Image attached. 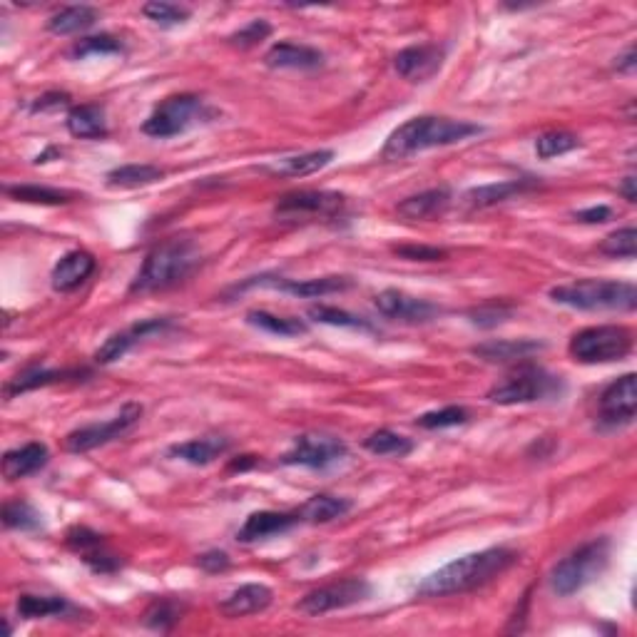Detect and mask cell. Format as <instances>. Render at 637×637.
I'll use <instances>...</instances> for the list:
<instances>
[{
	"label": "cell",
	"mask_w": 637,
	"mask_h": 637,
	"mask_svg": "<svg viewBox=\"0 0 637 637\" xmlns=\"http://www.w3.org/2000/svg\"><path fill=\"white\" fill-rule=\"evenodd\" d=\"M513 307L511 304H503V302H488L483 307H476L468 312V317L476 326H483V329H491V326H498L501 321H506L511 317Z\"/></svg>",
	"instance_id": "obj_45"
},
{
	"label": "cell",
	"mask_w": 637,
	"mask_h": 637,
	"mask_svg": "<svg viewBox=\"0 0 637 637\" xmlns=\"http://www.w3.org/2000/svg\"><path fill=\"white\" fill-rule=\"evenodd\" d=\"M371 598V583L366 578H344L336 580V583L321 585V588L312 590V593L304 595L299 600L297 610L304 615H326L334 613V610L351 608V605H359L364 600Z\"/></svg>",
	"instance_id": "obj_10"
},
{
	"label": "cell",
	"mask_w": 637,
	"mask_h": 637,
	"mask_svg": "<svg viewBox=\"0 0 637 637\" xmlns=\"http://www.w3.org/2000/svg\"><path fill=\"white\" fill-rule=\"evenodd\" d=\"M202 262L200 247L187 237H172L155 244L147 252L140 272L135 274L130 284V294H150L165 292L185 282Z\"/></svg>",
	"instance_id": "obj_3"
},
{
	"label": "cell",
	"mask_w": 637,
	"mask_h": 637,
	"mask_svg": "<svg viewBox=\"0 0 637 637\" xmlns=\"http://www.w3.org/2000/svg\"><path fill=\"white\" fill-rule=\"evenodd\" d=\"M205 120H210L205 100L200 95L180 93L170 95L155 107V112L142 122V132L147 137H157V140H170V137L185 135L190 127Z\"/></svg>",
	"instance_id": "obj_7"
},
{
	"label": "cell",
	"mask_w": 637,
	"mask_h": 637,
	"mask_svg": "<svg viewBox=\"0 0 637 637\" xmlns=\"http://www.w3.org/2000/svg\"><path fill=\"white\" fill-rule=\"evenodd\" d=\"M229 438L219 436V433H207V436L190 438L185 443H175V446L167 448V456L177 458V461H185L190 466H210V463L222 458L229 451Z\"/></svg>",
	"instance_id": "obj_18"
},
{
	"label": "cell",
	"mask_w": 637,
	"mask_h": 637,
	"mask_svg": "<svg viewBox=\"0 0 637 637\" xmlns=\"http://www.w3.org/2000/svg\"><path fill=\"white\" fill-rule=\"evenodd\" d=\"M197 565L205 573H224L229 568V555L224 550H207V553L197 555Z\"/></svg>",
	"instance_id": "obj_50"
},
{
	"label": "cell",
	"mask_w": 637,
	"mask_h": 637,
	"mask_svg": "<svg viewBox=\"0 0 637 637\" xmlns=\"http://www.w3.org/2000/svg\"><path fill=\"white\" fill-rule=\"evenodd\" d=\"M142 15L152 20L160 28H175V25H185L190 20V8L177 3H165V0H152V3L142 5Z\"/></svg>",
	"instance_id": "obj_41"
},
{
	"label": "cell",
	"mask_w": 637,
	"mask_h": 637,
	"mask_svg": "<svg viewBox=\"0 0 637 637\" xmlns=\"http://www.w3.org/2000/svg\"><path fill=\"white\" fill-rule=\"evenodd\" d=\"M65 543H68V548L75 550L78 555H85V553H90V550L105 545V540H103V535L90 531V528L75 526L73 531H68V535H65Z\"/></svg>",
	"instance_id": "obj_49"
},
{
	"label": "cell",
	"mask_w": 637,
	"mask_h": 637,
	"mask_svg": "<svg viewBox=\"0 0 637 637\" xmlns=\"http://www.w3.org/2000/svg\"><path fill=\"white\" fill-rule=\"evenodd\" d=\"M351 511V501L336 496H312L307 503H302V508L297 511L299 521L312 523V526H321V523H331L336 518H344Z\"/></svg>",
	"instance_id": "obj_32"
},
{
	"label": "cell",
	"mask_w": 637,
	"mask_h": 637,
	"mask_svg": "<svg viewBox=\"0 0 637 637\" xmlns=\"http://www.w3.org/2000/svg\"><path fill=\"white\" fill-rule=\"evenodd\" d=\"M610 560V540L595 538L590 543L580 545L570 555L553 565L550 570V590L560 598H570V595L580 593L588 583H593L603 570L608 568Z\"/></svg>",
	"instance_id": "obj_5"
},
{
	"label": "cell",
	"mask_w": 637,
	"mask_h": 637,
	"mask_svg": "<svg viewBox=\"0 0 637 637\" xmlns=\"http://www.w3.org/2000/svg\"><path fill=\"white\" fill-rule=\"evenodd\" d=\"M68 95L65 93H48L43 98H38V103L33 105V112H43V110H53V107H63L68 105Z\"/></svg>",
	"instance_id": "obj_52"
},
{
	"label": "cell",
	"mask_w": 637,
	"mask_h": 637,
	"mask_svg": "<svg viewBox=\"0 0 637 637\" xmlns=\"http://www.w3.org/2000/svg\"><path fill=\"white\" fill-rule=\"evenodd\" d=\"M98 8L93 5H68L48 18V30L53 35H75L93 28L98 20Z\"/></svg>",
	"instance_id": "obj_31"
},
{
	"label": "cell",
	"mask_w": 637,
	"mask_h": 637,
	"mask_svg": "<svg viewBox=\"0 0 637 637\" xmlns=\"http://www.w3.org/2000/svg\"><path fill=\"white\" fill-rule=\"evenodd\" d=\"M80 376H88V371H83V369L55 371V369H43V366H30V369L20 371L15 379H10L8 384H5L3 394H5V399H13V396L25 394V391H35V389H43V386L63 384V381H68V379L78 381Z\"/></svg>",
	"instance_id": "obj_23"
},
{
	"label": "cell",
	"mask_w": 637,
	"mask_h": 637,
	"mask_svg": "<svg viewBox=\"0 0 637 637\" xmlns=\"http://www.w3.org/2000/svg\"><path fill=\"white\" fill-rule=\"evenodd\" d=\"M391 252L401 259H409V262H443L448 257L446 249L426 247V244H401V247H394Z\"/></svg>",
	"instance_id": "obj_48"
},
{
	"label": "cell",
	"mask_w": 637,
	"mask_h": 637,
	"mask_svg": "<svg viewBox=\"0 0 637 637\" xmlns=\"http://www.w3.org/2000/svg\"><path fill=\"white\" fill-rule=\"evenodd\" d=\"M600 252L608 254V257H618V259H635L637 254V229L635 227H625L618 229V232L608 234V237L600 242Z\"/></svg>",
	"instance_id": "obj_44"
},
{
	"label": "cell",
	"mask_w": 637,
	"mask_h": 637,
	"mask_svg": "<svg viewBox=\"0 0 637 637\" xmlns=\"http://www.w3.org/2000/svg\"><path fill=\"white\" fill-rule=\"evenodd\" d=\"M563 384L558 376L548 374L540 366H521L506 379L498 381L491 391H488V401L498 406H518V404H533V401L553 399L560 396Z\"/></svg>",
	"instance_id": "obj_8"
},
{
	"label": "cell",
	"mask_w": 637,
	"mask_h": 637,
	"mask_svg": "<svg viewBox=\"0 0 637 637\" xmlns=\"http://www.w3.org/2000/svg\"><path fill=\"white\" fill-rule=\"evenodd\" d=\"M68 132L80 140H103L107 137L105 110L100 105H75L68 112Z\"/></svg>",
	"instance_id": "obj_29"
},
{
	"label": "cell",
	"mask_w": 637,
	"mask_h": 637,
	"mask_svg": "<svg viewBox=\"0 0 637 637\" xmlns=\"http://www.w3.org/2000/svg\"><path fill=\"white\" fill-rule=\"evenodd\" d=\"M637 409V376L625 374L600 394L598 426L603 431H620L635 421Z\"/></svg>",
	"instance_id": "obj_12"
},
{
	"label": "cell",
	"mask_w": 637,
	"mask_h": 637,
	"mask_svg": "<svg viewBox=\"0 0 637 637\" xmlns=\"http://www.w3.org/2000/svg\"><path fill=\"white\" fill-rule=\"evenodd\" d=\"M471 414H468L466 406H443L438 411H428L416 419V426L426 428V431H441V428H453L468 424Z\"/></svg>",
	"instance_id": "obj_42"
},
{
	"label": "cell",
	"mask_w": 637,
	"mask_h": 637,
	"mask_svg": "<svg viewBox=\"0 0 637 637\" xmlns=\"http://www.w3.org/2000/svg\"><path fill=\"white\" fill-rule=\"evenodd\" d=\"M568 351L578 364L623 361L633 351V331L620 324L588 326V329H580L578 334H573Z\"/></svg>",
	"instance_id": "obj_6"
},
{
	"label": "cell",
	"mask_w": 637,
	"mask_h": 637,
	"mask_svg": "<svg viewBox=\"0 0 637 637\" xmlns=\"http://www.w3.org/2000/svg\"><path fill=\"white\" fill-rule=\"evenodd\" d=\"M80 558H83L85 565H88V568L93 570V573H98V575L117 573V570H120V565H122V560L117 558L115 553H110V550H107L105 545H100V548H95V550H90V553L80 555Z\"/></svg>",
	"instance_id": "obj_47"
},
{
	"label": "cell",
	"mask_w": 637,
	"mask_h": 637,
	"mask_svg": "<svg viewBox=\"0 0 637 637\" xmlns=\"http://www.w3.org/2000/svg\"><path fill=\"white\" fill-rule=\"evenodd\" d=\"M620 192H623V197L628 202H637V192H635V177H625L623 185H620Z\"/></svg>",
	"instance_id": "obj_54"
},
{
	"label": "cell",
	"mask_w": 637,
	"mask_h": 637,
	"mask_svg": "<svg viewBox=\"0 0 637 637\" xmlns=\"http://www.w3.org/2000/svg\"><path fill=\"white\" fill-rule=\"evenodd\" d=\"M269 35H272V25H269L267 20L257 18L249 25H244L242 30H237L229 40H232L234 45H239V48H254V45H259L262 40H267Z\"/></svg>",
	"instance_id": "obj_46"
},
{
	"label": "cell",
	"mask_w": 637,
	"mask_h": 637,
	"mask_svg": "<svg viewBox=\"0 0 637 637\" xmlns=\"http://www.w3.org/2000/svg\"><path fill=\"white\" fill-rule=\"evenodd\" d=\"M443 58H446V50H443L441 45H411V48H404L396 55L394 68L404 80H411V83H426V80H431L433 75L441 70Z\"/></svg>",
	"instance_id": "obj_15"
},
{
	"label": "cell",
	"mask_w": 637,
	"mask_h": 637,
	"mask_svg": "<svg viewBox=\"0 0 637 637\" xmlns=\"http://www.w3.org/2000/svg\"><path fill=\"white\" fill-rule=\"evenodd\" d=\"M346 197L339 192H317V190H302L284 195L277 202L279 217H336L344 212Z\"/></svg>",
	"instance_id": "obj_14"
},
{
	"label": "cell",
	"mask_w": 637,
	"mask_h": 637,
	"mask_svg": "<svg viewBox=\"0 0 637 637\" xmlns=\"http://www.w3.org/2000/svg\"><path fill=\"white\" fill-rule=\"evenodd\" d=\"M297 513H279V511H257L242 523V528L237 531L239 543H259V540H267L272 535L289 533L294 526H299Z\"/></svg>",
	"instance_id": "obj_20"
},
{
	"label": "cell",
	"mask_w": 637,
	"mask_h": 637,
	"mask_svg": "<svg viewBox=\"0 0 637 637\" xmlns=\"http://www.w3.org/2000/svg\"><path fill=\"white\" fill-rule=\"evenodd\" d=\"M516 563L518 553L506 548V545L461 555V558L451 560V563L421 580L416 595H421V598H448V595L468 593V590L483 588L486 583L496 580L498 575H503Z\"/></svg>",
	"instance_id": "obj_1"
},
{
	"label": "cell",
	"mask_w": 637,
	"mask_h": 637,
	"mask_svg": "<svg viewBox=\"0 0 637 637\" xmlns=\"http://www.w3.org/2000/svg\"><path fill=\"white\" fill-rule=\"evenodd\" d=\"M122 43L115 38V35H90V38H83L78 40V43L73 45V50H70V55L78 60L83 58H90V55H117L122 53Z\"/></svg>",
	"instance_id": "obj_43"
},
{
	"label": "cell",
	"mask_w": 637,
	"mask_h": 637,
	"mask_svg": "<svg viewBox=\"0 0 637 637\" xmlns=\"http://www.w3.org/2000/svg\"><path fill=\"white\" fill-rule=\"evenodd\" d=\"M264 63L274 70H317L324 65V55L312 45L274 43L264 55Z\"/></svg>",
	"instance_id": "obj_22"
},
{
	"label": "cell",
	"mask_w": 637,
	"mask_h": 637,
	"mask_svg": "<svg viewBox=\"0 0 637 637\" xmlns=\"http://www.w3.org/2000/svg\"><path fill=\"white\" fill-rule=\"evenodd\" d=\"M182 613H185V605H182L180 600L160 598L145 610V615H142V625L155 630V633H170V630L182 620Z\"/></svg>",
	"instance_id": "obj_35"
},
{
	"label": "cell",
	"mask_w": 637,
	"mask_h": 637,
	"mask_svg": "<svg viewBox=\"0 0 637 637\" xmlns=\"http://www.w3.org/2000/svg\"><path fill=\"white\" fill-rule=\"evenodd\" d=\"M349 456V446L331 433H302L294 438L292 448L279 458L282 466H302L312 471H326Z\"/></svg>",
	"instance_id": "obj_9"
},
{
	"label": "cell",
	"mask_w": 637,
	"mask_h": 637,
	"mask_svg": "<svg viewBox=\"0 0 637 637\" xmlns=\"http://www.w3.org/2000/svg\"><path fill=\"white\" fill-rule=\"evenodd\" d=\"M15 610L23 620H38V618H63V615L73 613V605L60 595H20Z\"/></svg>",
	"instance_id": "obj_30"
},
{
	"label": "cell",
	"mask_w": 637,
	"mask_h": 637,
	"mask_svg": "<svg viewBox=\"0 0 637 637\" xmlns=\"http://www.w3.org/2000/svg\"><path fill=\"white\" fill-rule=\"evenodd\" d=\"M533 187H538L535 180H506V182H493V185H481L473 187L466 192V205L471 210H486V207H496L501 202L513 200V197H521L526 192H531Z\"/></svg>",
	"instance_id": "obj_24"
},
{
	"label": "cell",
	"mask_w": 637,
	"mask_h": 637,
	"mask_svg": "<svg viewBox=\"0 0 637 637\" xmlns=\"http://www.w3.org/2000/svg\"><path fill=\"white\" fill-rule=\"evenodd\" d=\"M550 299L580 312H633L637 307V289L633 282L615 279H578L550 289Z\"/></svg>",
	"instance_id": "obj_4"
},
{
	"label": "cell",
	"mask_w": 637,
	"mask_h": 637,
	"mask_svg": "<svg viewBox=\"0 0 637 637\" xmlns=\"http://www.w3.org/2000/svg\"><path fill=\"white\" fill-rule=\"evenodd\" d=\"M309 319H314L317 324H329V326H341V329H359V331H376L374 324L364 317H356V314L346 312V309L329 307V304H314L309 307Z\"/></svg>",
	"instance_id": "obj_37"
},
{
	"label": "cell",
	"mask_w": 637,
	"mask_h": 637,
	"mask_svg": "<svg viewBox=\"0 0 637 637\" xmlns=\"http://www.w3.org/2000/svg\"><path fill=\"white\" fill-rule=\"evenodd\" d=\"M3 526L8 531L33 533L43 528V518L28 501H8L3 506Z\"/></svg>",
	"instance_id": "obj_39"
},
{
	"label": "cell",
	"mask_w": 637,
	"mask_h": 637,
	"mask_svg": "<svg viewBox=\"0 0 637 637\" xmlns=\"http://www.w3.org/2000/svg\"><path fill=\"white\" fill-rule=\"evenodd\" d=\"M274 603V590L264 583H247L229 593L219 603V610L227 618H247V615H259Z\"/></svg>",
	"instance_id": "obj_19"
},
{
	"label": "cell",
	"mask_w": 637,
	"mask_h": 637,
	"mask_svg": "<svg viewBox=\"0 0 637 637\" xmlns=\"http://www.w3.org/2000/svg\"><path fill=\"white\" fill-rule=\"evenodd\" d=\"M142 411L145 409H142L140 404L130 401V404L122 406V409L117 411V414L112 416L110 421L75 428V431H70L68 436H65V451L88 453V451H95V448H100V446H107V443L115 441V438L125 436V433L142 419Z\"/></svg>",
	"instance_id": "obj_11"
},
{
	"label": "cell",
	"mask_w": 637,
	"mask_h": 637,
	"mask_svg": "<svg viewBox=\"0 0 637 637\" xmlns=\"http://www.w3.org/2000/svg\"><path fill=\"white\" fill-rule=\"evenodd\" d=\"M580 147V137L573 135L568 130H550L543 132V135L535 140V155L540 160H550V157H560L568 155V152L578 150Z\"/></svg>",
	"instance_id": "obj_40"
},
{
	"label": "cell",
	"mask_w": 637,
	"mask_h": 637,
	"mask_svg": "<svg viewBox=\"0 0 637 637\" xmlns=\"http://www.w3.org/2000/svg\"><path fill=\"white\" fill-rule=\"evenodd\" d=\"M471 351L483 361H501V364H506V361H521L538 354V351H543V344L531 339H498L473 346Z\"/></svg>",
	"instance_id": "obj_27"
},
{
	"label": "cell",
	"mask_w": 637,
	"mask_h": 637,
	"mask_svg": "<svg viewBox=\"0 0 637 637\" xmlns=\"http://www.w3.org/2000/svg\"><path fill=\"white\" fill-rule=\"evenodd\" d=\"M451 200L453 197L448 187H436V190H426L421 195L406 197L404 202H399L396 210L406 219H438L448 212Z\"/></svg>",
	"instance_id": "obj_25"
},
{
	"label": "cell",
	"mask_w": 637,
	"mask_h": 637,
	"mask_svg": "<svg viewBox=\"0 0 637 637\" xmlns=\"http://www.w3.org/2000/svg\"><path fill=\"white\" fill-rule=\"evenodd\" d=\"M613 217H615V210L613 207H605V205L588 207V210L575 212V219L583 224H605V222H610Z\"/></svg>",
	"instance_id": "obj_51"
},
{
	"label": "cell",
	"mask_w": 637,
	"mask_h": 637,
	"mask_svg": "<svg viewBox=\"0 0 637 637\" xmlns=\"http://www.w3.org/2000/svg\"><path fill=\"white\" fill-rule=\"evenodd\" d=\"M170 326H172V319L167 317L137 321V324H132L130 329L120 331V334H112L110 339H107L105 344L95 351V361H98L100 366L115 364V361H120L122 356L132 349V346L140 344L142 339H147V336L152 334H162V331H167Z\"/></svg>",
	"instance_id": "obj_16"
},
{
	"label": "cell",
	"mask_w": 637,
	"mask_h": 637,
	"mask_svg": "<svg viewBox=\"0 0 637 637\" xmlns=\"http://www.w3.org/2000/svg\"><path fill=\"white\" fill-rule=\"evenodd\" d=\"M50 461V451L45 443H25V446L13 448L3 456V476L8 483L23 481V478L35 476L38 471H43Z\"/></svg>",
	"instance_id": "obj_21"
},
{
	"label": "cell",
	"mask_w": 637,
	"mask_h": 637,
	"mask_svg": "<svg viewBox=\"0 0 637 637\" xmlns=\"http://www.w3.org/2000/svg\"><path fill=\"white\" fill-rule=\"evenodd\" d=\"M481 132L483 127L476 125V122L419 115L406 120L404 125H399L391 132L384 150H381V157L384 160H406V157L421 155V152L436 150V147L458 145V142H466L468 137H476Z\"/></svg>",
	"instance_id": "obj_2"
},
{
	"label": "cell",
	"mask_w": 637,
	"mask_h": 637,
	"mask_svg": "<svg viewBox=\"0 0 637 637\" xmlns=\"http://www.w3.org/2000/svg\"><path fill=\"white\" fill-rule=\"evenodd\" d=\"M374 307L386 319L404 321V324H428V321L438 319L443 309L438 304L428 302V299L411 297V294L399 292V289H384L374 297Z\"/></svg>",
	"instance_id": "obj_13"
},
{
	"label": "cell",
	"mask_w": 637,
	"mask_h": 637,
	"mask_svg": "<svg viewBox=\"0 0 637 637\" xmlns=\"http://www.w3.org/2000/svg\"><path fill=\"white\" fill-rule=\"evenodd\" d=\"M364 448L374 456H394V458H404L414 451V441L401 433L389 431V428H379V431L369 433L364 438Z\"/></svg>",
	"instance_id": "obj_36"
},
{
	"label": "cell",
	"mask_w": 637,
	"mask_h": 637,
	"mask_svg": "<svg viewBox=\"0 0 637 637\" xmlns=\"http://www.w3.org/2000/svg\"><path fill=\"white\" fill-rule=\"evenodd\" d=\"M247 324L257 326V329L267 331V334L284 336V339H289V336L307 334L309 331V326L304 324L302 319L279 317V314L264 312V309H252V312H247Z\"/></svg>",
	"instance_id": "obj_34"
},
{
	"label": "cell",
	"mask_w": 637,
	"mask_h": 637,
	"mask_svg": "<svg viewBox=\"0 0 637 637\" xmlns=\"http://www.w3.org/2000/svg\"><path fill=\"white\" fill-rule=\"evenodd\" d=\"M615 70H618V73H633L635 70V48L633 45H630L628 50H625L623 55H620L618 60H615Z\"/></svg>",
	"instance_id": "obj_53"
},
{
	"label": "cell",
	"mask_w": 637,
	"mask_h": 637,
	"mask_svg": "<svg viewBox=\"0 0 637 637\" xmlns=\"http://www.w3.org/2000/svg\"><path fill=\"white\" fill-rule=\"evenodd\" d=\"M351 284L354 282L349 277H317L302 279V282L299 279H279V282H272V287L299 299H319L326 297V294L346 292V289H351Z\"/></svg>",
	"instance_id": "obj_26"
},
{
	"label": "cell",
	"mask_w": 637,
	"mask_h": 637,
	"mask_svg": "<svg viewBox=\"0 0 637 637\" xmlns=\"http://www.w3.org/2000/svg\"><path fill=\"white\" fill-rule=\"evenodd\" d=\"M165 177V170L155 165H122L115 167L105 175L107 185L120 187V190H135V187L155 185Z\"/></svg>",
	"instance_id": "obj_33"
},
{
	"label": "cell",
	"mask_w": 637,
	"mask_h": 637,
	"mask_svg": "<svg viewBox=\"0 0 637 637\" xmlns=\"http://www.w3.org/2000/svg\"><path fill=\"white\" fill-rule=\"evenodd\" d=\"M5 195L13 197L18 202H30V205H68L73 200L70 192L63 190H53V187H40V185H15V187H5Z\"/></svg>",
	"instance_id": "obj_38"
},
{
	"label": "cell",
	"mask_w": 637,
	"mask_h": 637,
	"mask_svg": "<svg viewBox=\"0 0 637 637\" xmlns=\"http://www.w3.org/2000/svg\"><path fill=\"white\" fill-rule=\"evenodd\" d=\"M95 257L90 252H83V249H73V252L63 254L58 259V264L50 272V284H53L55 292L68 294L75 292L80 284H85L90 279V274L95 272Z\"/></svg>",
	"instance_id": "obj_17"
},
{
	"label": "cell",
	"mask_w": 637,
	"mask_h": 637,
	"mask_svg": "<svg viewBox=\"0 0 637 637\" xmlns=\"http://www.w3.org/2000/svg\"><path fill=\"white\" fill-rule=\"evenodd\" d=\"M334 160V150H314V152H302V155H289L282 160H274L267 167V172L279 177H309L314 172L324 170L326 165H331Z\"/></svg>",
	"instance_id": "obj_28"
}]
</instances>
